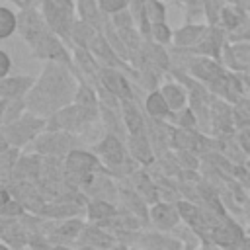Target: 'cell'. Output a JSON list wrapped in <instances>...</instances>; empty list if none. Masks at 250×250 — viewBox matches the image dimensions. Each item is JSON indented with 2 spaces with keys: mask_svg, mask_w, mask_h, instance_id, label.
Here are the masks:
<instances>
[{
  "mask_svg": "<svg viewBox=\"0 0 250 250\" xmlns=\"http://www.w3.org/2000/svg\"><path fill=\"white\" fill-rule=\"evenodd\" d=\"M14 27H16V18L8 10H0V33L10 35Z\"/></svg>",
  "mask_w": 250,
  "mask_h": 250,
  "instance_id": "4",
  "label": "cell"
},
{
  "mask_svg": "<svg viewBox=\"0 0 250 250\" xmlns=\"http://www.w3.org/2000/svg\"><path fill=\"white\" fill-rule=\"evenodd\" d=\"M104 150H105V154H107V158H109L111 162H119V160H121V146H119V143H117L113 137L105 139Z\"/></svg>",
  "mask_w": 250,
  "mask_h": 250,
  "instance_id": "3",
  "label": "cell"
},
{
  "mask_svg": "<svg viewBox=\"0 0 250 250\" xmlns=\"http://www.w3.org/2000/svg\"><path fill=\"white\" fill-rule=\"evenodd\" d=\"M154 221H158L162 225H170V223L176 221L174 219V211L170 207H166V205H160V207L154 209Z\"/></svg>",
  "mask_w": 250,
  "mask_h": 250,
  "instance_id": "5",
  "label": "cell"
},
{
  "mask_svg": "<svg viewBox=\"0 0 250 250\" xmlns=\"http://www.w3.org/2000/svg\"><path fill=\"white\" fill-rule=\"evenodd\" d=\"M111 213V207H107V205H104V203H96L94 207H92V215L94 217H102V215H109Z\"/></svg>",
  "mask_w": 250,
  "mask_h": 250,
  "instance_id": "8",
  "label": "cell"
},
{
  "mask_svg": "<svg viewBox=\"0 0 250 250\" xmlns=\"http://www.w3.org/2000/svg\"><path fill=\"white\" fill-rule=\"evenodd\" d=\"M125 4V0H104V8L105 10H117Z\"/></svg>",
  "mask_w": 250,
  "mask_h": 250,
  "instance_id": "9",
  "label": "cell"
},
{
  "mask_svg": "<svg viewBox=\"0 0 250 250\" xmlns=\"http://www.w3.org/2000/svg\"><path fill=\"white\" fill-rule=\"evenodd\" d=\"M166 96H168V102H170V105H172V107H178V105L184 102V96L180 94V90H178V88L168 86V88H166Z\"/></svg>",
  "mask_w": 250,
  "mask_h": 250,
  "instance_id": "7",
  "label": "cell"
},
{
  "mask_svg": "<svg viewBox=\"0 0 250 250\" xmlns=\"http://www.w3.org/2000/svg\"><path fill=\"white\" fill-rule=\"evenodd\" d=\"M125 121H127V125H129L131 131H139L141 125H143L141 115L135 111V107L131 104H125Z\"/></svg>",
  "mask_w": 250,
  "mask_h": 250,
  "instance_id": "2",
  "label": "cell"
},
{
  "mask_svg": "<svg viewBox=\"0 0 250 250\" xmlns=\"http://www.w3.org/2000/svg\"><path fill=\"white\" fill-rule=\"evenodd\" d=\"M154 33L158 35V39H168V29L164 25H156L154 27Z\"/></svg>",
  "mask_w": 250,
  "mask_h": 250,
  "instance_id": "10",
  "label": "cell"
},
{
  "mask_svg": "<svg viewBox=\"0 0 250 250\" xmlns=\"http://www.w3.org/2000/svg\"><path fill=\"white\" fill-rule=\"evenodd\" d=\"M0 61H2V68H0V74L4 76V74H6V70H8V57L2 53V55H0Z\"/></svg>",
  "mask_w": 250,
  "mask_h": 250,
  "instance_id": "12",
  "label": "cell"
},
{
  "mask_svg": "<svg viewBox=\"0 0 250 250\" xmlns=\"http://www.w3.org/2000/svg\"><path fill=\"white\" fill-rule=\"evenodd\" d=\"M225 21L229 23V25H236V21H238V18L232 14V12H225Z\"/></svg>",
  "mask_w": 250,
  "mask_h": 250,
  "instance_id": "11",
  "label": "cell"
},
{
  "mask_svg": "<svg viewBox=\"0 0 250 250\" xmlns=\"http://www.w3.org/2000/svg\"><path fill=\"white\" fill-rule=\"evenodd\" d=\"M104 82H105V86L111 90V92H115V94H119V96H129V88H127V84H125V80L119 76V74H113V72H104Z\"/></svg>",
  "mask_w": 250,
  "mask_h": 250,
  "instance_id": "1",
  "label": "cell"
},
{
  "mask_svg": "<svg viewBox=\"0 0 250 250\" xmlns=\"http://www.w3.org/2000/svg\"><path fill=\"white\" fill-rule=\"evenodd\" d=\"M148 111L150 113H156V115H160V113H164L166 111V104H164V98L162 96H158V94H152L150 98H148Z\"/></svg>",
  "mask_w": 250,
  "mask_h": 250,
  "instance_id": "6",
  "label": "cell"
}]
</instances>
